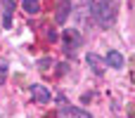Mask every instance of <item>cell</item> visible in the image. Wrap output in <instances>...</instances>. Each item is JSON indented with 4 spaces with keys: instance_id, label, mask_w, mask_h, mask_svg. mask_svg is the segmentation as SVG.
<instances>
[{
    "instance_id": "obj_1",
    "label": "cell",
    "mask_w": 135,
    "mask_h": 118,
    "mask_svg": "<svg viewBox=\"0 0 135 118\" xmlns=\"http://www.w3.org/2000/svg\"><path fill=\"white\" fill-rule=\"evenodd\" d=\"M90 12H93V19H95L102 28H109V26H114V21H116L119 5H116V0H93Z\"/></svg>"
},
{
    "instance_id": "obj_2",
    "label": "cell",
    "mask_w": 135,
    "mask_h": 118,
    "mask_svg": "<svg viewBox=\"0 0 135 118\" xmlns=\"http://www.w3.org/2000/svg\"><path fill=\"white\" fill-rule=\"evenodd\" d=\"M62 43L66 45V50H74V47L81 45V33H78L76 28H66V31L62 33Z\"/></svg>"
},
{
    "instance_id": "obj_3",
    "label": "cell",
    "mask_w": 135,
    "mask_h": 118,
    "mask_svg": "<svg viewBox=\"0 0 135 118\" xmlns=\"http://www.w3.org/2000/svg\"><path fill=\"white\" fill-rule=\"evenodd\" d=\"M31 97H33L38 104H47V102L52 99V95H50V90H47L45 85H31Z\"/></svg>"
},
{
    "instance_id": "obj_4",
    "label": "cell",
    "mask_w": 135,
    "mask_h": 118,
    "mask_svg": "<svg viewBox=\"0 0 135 118\" xmlns=\"http://www.w3.org/2000/svg\"><path fill=\"white\" fill-rule=\"evenodd\" d=\"M85 61H88V66L93 69L95 76H102V73H104V64H102V59H100L95 52H88V54H85Z\"/></svg>"
},
{
    "instance_id": "obj_5",
    "label": "cell",
    "mask_w": 135,
    "mask_h": 118,
    "mask_svg": "<svg viewBox=\"0 0 135 118\" xmlns=\"http://www.w3.org/2000/svg\"><path fill=\"white\" fill-rule=\"evenodd\" d=\"M59 118H93L88 111H83V109H78V106H64L62 111H59Z\"/></svg>"
},
{
    "instance_id": "obj_6",
    "label": "cell",
    "mask_w": 135,
    "mask_h": 118,
    "mask_svg": "<svg viewBox=\"0 0 135 118\" xmlns=\"http://www.w3.org/2000/svg\"><path fill=\"white\" fill-rule=\"evenodd\" d=\"M69 12H71V2L62 0V2H59V7H57V12H55V21H57V24H64V21H66V17H69Z\"/></svg>"
},
{
    "instance_id": "obj_7",
    "label": "cell",
    "mask_w": 135,
    "mask_h": 118,
    "mask_svg": "<svg viewBox=\"0 0 135 118\" xmlns=\"http://www.w3.org/2000/svg\"><path fill=\"white\" fill-rule=\"evenodd\" d=\"M12 12H14V2L12 0H5L2 2V26L5 28L12 26Z\"/></svg>"
},
{
    "instance_id": "obj_8",
    "label": "cell",
    "mask_w": 135,
    "mask_h": 118,
    "mask_svg": "<svg viewBox=\"0 0 135 118\" xmlns=\"http://www.w3.org/2000/svg\"><path fill=\"white\" fill-rule=\"evenodd\" d=\"M104 61H107V64H109V66H114V69H121V66H123V61H126V59H123V54H121V52H109V54H107V59H104Z\"/></svg>"
},
{
    "instance_id": "obj_9",
    "label": "cell",
    "mask_w": 135,
    "mask_h": 118,
    "mask_svg": "<svg viewBox=\"0 0 135 118\" xmlns=\"http://www.w3.org/2000/svg\"><path fill=\"white\" fill-rule=\"evenodd\" d=\"M21 7H24V12H28V14H38V12H40V2H38V0H24Z\"/></svg>"
},
{
    "instance_id": "obj_10",
    "label": "cell",
    "mask_w": 135,
    "mask_h": 118,
    "mask_svg": "<svg viewBox=\"0 0 135 118\" xmlns=\"http://www.w3.org/2000/svg\"><path fill=\"white\" fill-rule=\"evenodd\" d=\"M5 78H7V61L0 59V85L5 83Z\"/></svg>"
},
{
    "instance_id": "obj_11",
    "label": "cell",
    "mask_w": 135,
    "mask_h": 118,
    "mask_svg": "<svg viewBox=\"0 0 135 118\" xmlns=\"http://www.w3.org/2000/svg\"><path fill=\"white\" fill-rule=\"evenodd\" d=\"M50 64H52V59H50V57H43V59L38 61V69H40V71H47Z\"/></svg>"
}]
</instances>
